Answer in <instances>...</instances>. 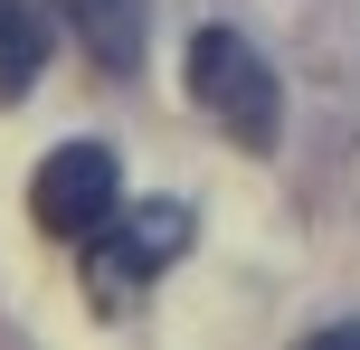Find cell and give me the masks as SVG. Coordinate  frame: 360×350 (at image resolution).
I'll use <instances>...</instances> for the list:
<instances>
[{"instance_id": "cell-1", "label": "cell", "mask_w": 360, "mask_h": 350, "mask_svg": "<svg viewBox=\"0 0 360 350\" xmlns=\"http://www.w3.org/2000/svg\"><path fill=\"white\" fill-rule=\"evenodd\" d=\"M190 95L237 152H275V123H285V86H275L266 48L247 29H199L190 38Z\"/></svg>"}, {"instance_id": "cell-2", "label": "cell", "mask_w": 360, "mask_h": 350, "mask_svg": "<svg viewBox=\"0 0 360 350\" xmlns=\"http://www.w3.org/2000/svg\"><path fill=\"white\" fill-rule=\"evenodd\" d=\"M190 246V208L180 199H133V218L124 227H95L86 237V275H95V303H124V294H143L152 275Z\"/></svg>"}, {"instance_id": "cell-3", "label": "cell", "mask_w": 360, "mask_h": 350, "mask_svg": "<svg viewBox=\"0 0 360 350\" xmlns=\"http://www.w3.org/2000/svg\"><path fill=\"white\" fill-rule=\"evenodd\" d=\"M114 208H124V170H114L105 142L48 152V161H38V180H29V218L48 227V237H95Z\"/></svg>"}, {"instance_id": "cell-4", "label": "cell", "mask_w": 360, "mask_h": 350, "mask_svg": "<svg viewBox=\"0 0 360 350\" xmlns=\"http://www.w3.org/2000/svg\"><path fill=\"white\" fill-rule=\"evenodd\" d=\"M57 19L95 48L105 76H133V67H143V19H152V0H57Z\"/></svg>"}, {"instance_id": "cell-5", "label": "cell", "mask_w": 360, "mask_h": 350, "mask_svg": "<svg viewBox=\"0 0 360 350\" xmlns=\"http://www.w3.org/2000/svg\"><path fill=\"white\" fill-rule=\"evenodd\" d=\"M48 67V19L29 0H0V95H29Z\"/></svg>"}]
</instances>
